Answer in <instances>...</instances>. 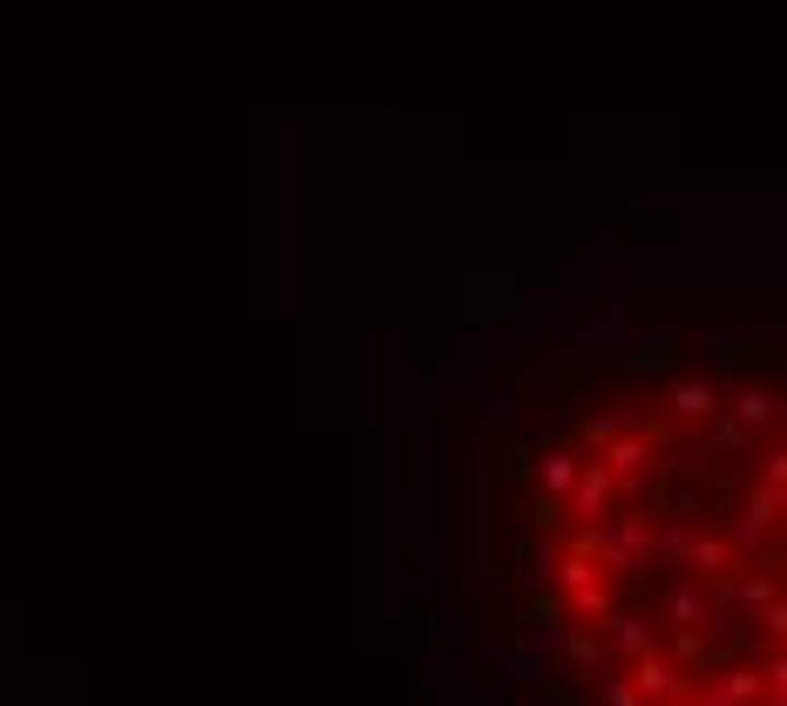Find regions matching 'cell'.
Masks as SVG:
<instances>
[{"label":"cell","mask_w":787,"mask_h":706,"mask_svg":"<svg viewBox=\"0 0 787 706\" xmlns=\"http://www.w3.org/2000/svg\"><path fill=\"white\" fill-rule=\"evenodd\" d=\"M571 482H577V455H563V448L544 455V489H571Z\"/></svg>","instance_id":"6da1fadb"},{"label":"cell","mask_w":787,"mask_h":706,"mask_svg":"<svg viewBox=\"0 0 787 706\" xmlns=\"http://www.w3.org/2000/svg\"><path fill=\"white\" fill-rule=\"evenodd\" d=\"M713 402H719L713 387H679V415H713Z\"/></svg>","instance_id":"7a4b0ae2"},{"label":"cell","mask_w":787,"mask_h":706,"mask_svg":"<svg viewBox=\"0 0 787 706\" xmlns=\"http://www.w3.org/2000/svg\"><path fill=\"white\" fill-rule=\"evenodd\" d=\"M761 482H774V489H787V448H780V455H774V463H767V476H761Z\"/></svg>","instance_id":"3957f363"}]
</instances>
